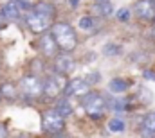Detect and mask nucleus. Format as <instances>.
<instances>
[{"mask_svg": "<svg viewBox=\"0 0 155 138\" xmlns=\"http://www.w3.org/2000/svg\"><path fill=\"white\" fill-rule=\"evenodd\" d=\"M51 36H52L58 50H61V52H72L78 47L76 31L71 24H65V22L52 24L51 25Z\"/></svg>", "mask_w": 155, "mask_h": 138, "instance_id": "obj_1", "label": "nucleus"}, {"mask_svg": "<svg viewBox=\"0 0 155 138\" xmlns=\"http://www.w3.org/2000/svg\"><path fill=\"white\" fill-rule=\"evenodd\" d=\"M67 83H69V81H67L65 75L56 74V72L49 74V75L41 81V97H45V99H49V101L58 99V97L65 92Z\"/></svg>", "mask_w": 155, "mask_h": 138, "instance_id": "obj_2", "label": "nucleus"}, {"mask_svg": "<svg viewBox=\"0 0 155 138\" xmlns=\"http://www.w3.org/2000/svg\"><path fill=\"white\" fill-rule=\"evenodd\" d=\"M20 95L25 99V101H35L41 97V79L35 74H29V75H24L18 83V88Z\"/></svg>", "mask_w": 155, "mask_h": 138, "instance_id": "obj_3", "label": "nucleus"}, {"mask_svg": "<svg viewBox=\"0 0 155 138\" xmlns=\"http://www.w3.org/2000/svg\"><path fill=\"white\" fill-rule=\"evenodd\" d=\"M81 106L90 117H101L107 111V101L99 92H88L87 95L81 97Z\"/></svg>", "mask_w": 155, "mask_h": 138, "instance_id": "obj_4", "label": "nucleus"}, {"mask_svg": "<svg viewBox=\"0 0 155 138\" xmlns=\"http://www.w3.org/2000/svg\"><path fill=\"white\" fill-rule=\"evenodd\" d=\"M65 127V117H61L54 108L41 113V129L49 135H58Z\"/></svg>", "mask_w": 155, "mask_h": 138, "instance_id": "obj_5", "label": "nucleus"}, {"mask_svg": "<svg viewBox=\"0 0 155 138\" xmlns=\"http://www.w3.org/2000/svg\"><path fill=\"white\" fill-rule=\"evenodd\" d=\"M31 9V4L25 2V0H9L2 5L0 9V14L9 22V20H20V18H25V14L29 13Z\"/></svg>", "mask_w": 155, "mask_h": 138, "instance_id": "obj_6", "label": "nucleus"}, {"mask_svg": "<svg viewBox=\"0 0 155 138\" xmlns=\"http://www.w3.org/2000/svg\"><path fill=\"white\" fill-rule=\"evenodd\" d=\"M24 20H25L29 31L35 33V34H43V33H47V31L51 29V25H52V18H49V16H45V14H41V13H36V11H33V9H29V13L25 14Z\"/></svg>", "mask_w": 155, "mask_h": 138, "instance_id": "obj_7", "label": "nucleus"}, {"mask_svg": "<svg viewBox=\"0 0 155 138\" xmlns=\"http://www.w3.org/2000/svg\"><path fill=\"white\" fill-rule=\"evenodd\" d=\"M76 68V59L69 54V52H61V54H56L54 56V72L56 74H61V75H69L72 74Z\"/></svg>", "mask_w": 155, "mask_h": 138, "instance_id": "obj_8", "label": "nucleus"}, {"mask_svg": "<svg viewBox=\"0 0 155 138\" xmlns=\"http://www.w3.org/2000/svg\"><path fill=\"white\" fill-rule=\"evenodd\" d=\"M90 92V84L83 79V77H78V79H72L71 83H67V88H65V95L67 97H78V99H81L83 95H87Z\"/></svg>", "mask_w": 155, "mask_h": 138, "instance_id": "obj_9", "label": "nucleus"}, {"mask_svg": "<svg viewBox=\"0 0 155 138\" xmlns=\"http://www.w3.org/2000/svg\"><path fill=\"white\" fill-rule=\"evenodd\" d=\"M135 16H139L144 22H155V4L150 0H137L134 5Z\"/></svg>", "mask_w": 155, "mask_h": 138, "instance_id": "obj_10", "label": "nucleus"}, {"mask_svg": "<svg viewBox=\"0 0 155 138\" xmlns=\"http://www.w3.org/2000/svg\"><path fill=\"white\" fill-rule=\"evenodd\" d=\"M38 50L43 58H54L58 54V47L52 39L51 33H43L38 39Z\"/></svg>", "mask_w": 155, "mask_h": 138, "instance_id": "obj_11", "label": "nucleus"}, {"mask_svg": "<svg viewBox=\"0 0 155 138\" xmlns=\"http://www.w3.org/2000/svg\"><path fill=\"white\" fill-rule=\"evenodd\" d=\"M78 27H79L83 33H96V31L99 29V20H97L96 16L88 14V16H83V18H79V22H78Z\"/></svg>", "mask_w": 155, "mask_h": 138, "instance_id": "obj_12", "label": "nucleus"}, {"mask_svg": "<svg viewBox=\"0 0 155 138\" xmlns=\"http://www.w3.org/2000/svg\"><path fill=\"white\" fill-rule=\"evenodd\" d=\"M31 9L36 11V13L45 14V16H49V18H52V20H54V16H56V7H54L51 2H47V0H40L36 4H33Z\"/></svg>", "mask_w": 155, "mask_h": 138, "instance_id": "obj_13", "label": "nucleus"}, {"mask_svg": "<svg viewBox=\"0 0 155 138\" xmlns=\"http://www.w3.org/2000/svg\"><path fill=\"white\" fill-rule=\"evenodd\" d=\"M90 11L94 14H97V16H110L114 13V7H112L110 0H107V2H94Z\"/></svg>", "mask_w": 155, "mask_h": 138, "instance_id": "obj_14", "label": "nucleus"}, {"mask_svg": "<svg viewBox=\"0 0 155 138\" xmlns=\"http://www.w3.org/2000/svg\"><path fill=\"white\" fill-rule=\"evenodd\" d=\"M61 117H67L72 113V104H71V99L65 95V97H58V102H56V108H54Z\"/></svg>", "mask_w": 155, "mask_h": 138, "instance_id": "obj_15", "label": "nucleus"}, {"mask_svg": "<svg viewBox=\"0 0 155 138\" xmlns=\"http://www.w3.org/2000/svg\"><path fill=\"white\" fill-rule=\"evenodd\" d=\"M108 90H110L112 93H124V92L128 90V83H126L124 79H112V81L108 83Z\"/></svg>", "mask_w": 155, "mask_h": 138, "instance_id": "obj_16", "label": "nucleus"}, {"mask_svg": "<svg viewBox=\"0 0 155 138\" xmlns=\"http://www.w3.org/2000/svg\"><path fill=\"white\" fill-rule=\"evenodd\" d=\"M143 127H144V133L146 135H155V113L146 115V118L143 122Z\"/></svg>", "mask_w": 155, "mask_h": 138, "instance_id": "obj_17", "label": "nucleus"}, {"mask_svg": "<svg viewBox=\"0 0 155 138\" xmlns=\"http://www.w3.org/2000/svg\"><path fill=\"white\" fill-rule=\"evenodd\" d=\"M16 86L15 84H11V83H5L2 88H0V93H2V97L5 95V99H15L16 97Z\"/></svg>", "mask_w": 155, "mask_h": 138, "instance_id": "obj_18", "label": "nucleus"}, {"mask_svg": "<svg viewBox=\"0 0 155 138\" xmlns=\"http://www.w3.org/2000/svg\"><path fill=\"white\" fill-rule=\"evenodd\" d=\"M108 129H110L112 133H123V131L126 129V126H124V122H123L121 118H112V120L108 122Z\"/></svg>", "mask_w": 155, "mask_h": 138, "instance_id": "obj_19", "label": "nucleus"}, {"mask_svg": "<svg viewBox=\"0 0 155 138\" xmlns=\"http://www.w3.org/2000/svg\"><path fill=\"white\" fill-rule=\"evenodd\" d=\"M119 52H121V47L116 45V43H107V45L103 47V54L108 56V58H114V56H117Z\"/></svg>", "mask_w": 155, "mask_h": 138, "instance_id": "obj_20", "label": "nucleus"}, {"mask_svg": "<svg viewBox=\"0 0 155 138\" xmlns=\"http://www.w3.org/2000/svg\"><path fill=\"white\" fill-rule=\"evenodd\" d=\"M130 18V11L126 9V7H123V9H119L117 11V20H123V22H126Z\"/></svg>", "mask_w": 155, "mask_h": 138, "instance_id": "obj_21", "label": "nucleus"}, {"mask_svg": "<svg viewBox=\"0 0 155 138\" xmlns=\"http://www.w3.org/2000/svg\"><path fill=\"white\" fill-rule=\"evenodd\" d=\"M124 108H126V101H124V99H116V102H114V109H116V111H119V109L123 111Z\"/></svg>", "mask_w": 155, "mask_h": 138, "instance_id": "obj_22", "label": "nucleus"}, {"mask_svg": "<svg viewBox=\"0 0 155 138\" xmlns=\"http://www.w3.org/2000/svg\"><path fill=\"white\" fill-rule=\"evenodd\" d=\"M0 138H7V127L2 122H0Z\"/></svg>", "mask_w": 155, "mask_h": 138, "instance_id": "obj_23", "label": "nucleus"}, {"mask_svg": "<svg viewBox=\"0 0 155 138\" xmlns=\"http://www.w3.org/2000/svg\"><path fill=\"white\" fill-rule=\"evenodd\" d=\"M5 25H7V20L0 14V31H4V29H5Z\"/></svg>", "mask_w": 155, "mask_h": 138, "instance_id": "obj_24", "label": "nucleus"}, {"mask_svg": "<svg viewBox=\"0 0 155 138\" xmlns=\"http://www.w3.org/2000/svg\"><path fill=\"white\" fill-rule=\"evenodd\" d=\"M144 79H153L155 81V74L153 72H144Z\"/></svg>", "mask_w": 155, "mask_h": 138, "instance_id": "obj_25", "label": "nucleus"}, {"mask_svg": "<svg viewBox=\"0 0 155 138\" xmlns=\"http://www.w3.org/2000/svg\"><path fill=\"white\" fill-rule=\"evenodd\" d=\"M79 2H81V0H71V5H72V7H78Z\"/></svg>", "mask_w": 155, "mask_h": 138, "instance_id": "obj_26", "label": "nucleus"}, {"mask_svg": "<svg viewBox=\"0 0 155 138\" xmlns=\"http://www.w3.org/2000/svg\"><path fill=\"white\" fill-rule=\"evenodd\" d=\"M153 36H155V27H153Z\"/></svg>", "mask_w": 155, "mask_h": 138, "instance_id": "obj_27", "label": "nucleus"}, {"mask_svg": "<svg viewBox=\"0 0 155 138\" xmlns=\"http://www.w3.org/2000/svg\"><path fill=\"white\" fill-rule=\"evenodd\" d=\"M0 101H2V93H0Z\"/></svg>", "mask_w": 155, "mask_h": 138, "instance_id": "obj_28", "label": "nucleus"}, {"mask_svg": "<svg viewBox=\"0 0 155 138\" xmlns=\"http://www.w3.org/2000/svg\"><path fill=\"white\" fill-rule=\"evenodd\" d=\"M150 2H153V4H155V0H150Z\"/></svg>", "mask_w": 155, "mask_h": 138, "instance_id": "obj_29", "label": "nucleus"}, {"mask_svg": "<svg viewBox=\"0 0 155 138\" xmlns=\"http://www.w3.org/2000/svg\"><path fill=\"white\" fill-rule=\"evenodd\" d=\"M152 138H155V135H152Z\"/></svg>", "mask_w": 155, "mask_h": 138, "instance_id": "obj_30", "label": "nucleus"}, {"mask_svg": "<svg viewBox=\"0 0 155 138\" xmlns=\"http://www.w3.org/2000/svg\"><path fill=\"white\" fill-rule=\"evenodd\" d=\"M25 2H29V0H25Z\"/></svg>", "mask_w": 155, "mask_h": 138, "instance_id": "obj_31", "label": "nucleus"}]
</instances>
